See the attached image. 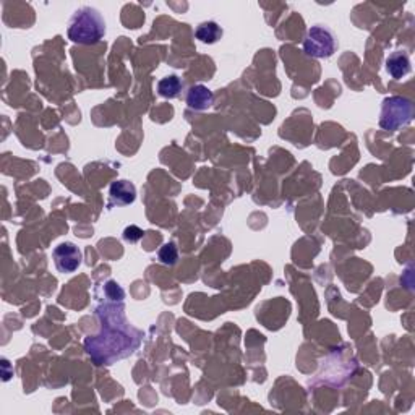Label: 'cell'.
Returning a JSON list of instances; mask_svg holds the SVG:
<instances>
[{"instance_id":"8fae6325","label":"cell","mask_w":415,"mask_h":415,"mask_svg":"<svg viewBox=\"0 0 415 415\" xmlns=\"http://www.w3.org/2000/svg\"><path fill=\"white\" fill-rule=\"evenodd\" d=\"M158 258H159V262H161L162 264H166V266H173L178 260V250L176 247V244H172V242L164 244L161 250H159Z\"/></svg>"},{"instance_id":"9c48e42d","label":"cell","mask_w":415,"mask_h":415,"mask_svg":"<svg viewBox=\"0 0 415 415\" xmlns=\"http://www.w3.org/2000/svg\"><path fill=\"white\" fill-rule=\"evenodd\" d=\"M195 36L196 40L205 42V44H214V42H218L223 37V30H221L218 23L205 22L201 25H198Z\"/></svg>"},{"instance_id":"277c9868","label":"cell","mask_w":415,"mask_h":415,"mask_svg":"<svg viewBox=\"0 0 415 415\" xmlns=\"http://www.w3.org/2000/svg\"><path fill=\"white\" fill-rule=\"evenodd\" d=\"M337 42L330 28L316 25L307 31L303 40V52L313 59H328L336 52Z\"/></svg>"},{"instance_id":"3957f363","label":"cell","mask_w":415,"mask_h":415,"mask_svg":"<svg viewBox=\"0 0 415 415\" xmlns=\"http://www.w3.org/2000/svg\"><path fill=\"white\" fill-rule=\"evenodd\" d=\"M414 105L403 96H389L381 103L380 127L386 132H396L412 120Z\"/></svg>"},{"instance_id":"7a4b0ae2","label":"cell","mask_w":415,"mask_h":415,"mask_svg":"<svg viewBox=\"0 0 415 415\" xmlns=\"http://www.w3.org/2000/svg\"><path fill=\"white\" fill-rule=\"evenodd\" d=\"M69 40L76 44H96L105 35V22L93 7H81L74 13L69 23Z\"/></svg>"},{"instance_id":"8992f818","label":"cell","mask_w":415,"mask_h":415,"mask_svg":"<svg viewBox=\"0 0 415 415\" xmlns=\"http://www.w3.org/2000/svg\"><path fill=\"white\" fill-rule=\"evenodd\" d=\"M137 198V190L128 180H117L109 188V206L132 205Z\"/></svg>"},{"instance_id":"ba28073f","label":"cell","mask_w":415,"mask_h":415,"mask_svg":"<svg viewBox=\"0 0 415 415\" xmlns=\"http://www.w3.org/2000/svg\"><path fill=\"white\" fill-rule=\"evenodd\" d=\"M412 67H410L409 54L405 51H396L386 59V71L391 75V78L400 80L405 75L410 74Z\"/></svg>"},{"instance_id":"6da1fadb","label":"cell","mask_w":415,"mask_h":415,"mask_svg":"<svg viewBox=\"0 0 415 415\" xmlns=\"http://www.w3.org/2000/svg\"><path fill=\"white\" fill-rule=\"evenodd\" d=\"M98 315L104 318L98 336L86 337L85 349L98 365H110L138 349L142 332L130 326L124 315V300H103Z\"/></svg>"},{"instance_id":"5b68a950","label":"cell","mask_w":415,"mask_h":415,"mask_svg":"<svg viewBox=\"0 0 415 415\" xmlns=\"http://www.w3.org/2000/svg\"><path fill=\"white\" fill-rule=\"evenodd\" d=\"M52 258H54L56 268L59 269L60 273L70 274V273H75L76 269L80 268L83 255H81V250L76 247L75 244L64 242V244L57 245V247L54 248V252H52Z\"/></svg>"},{"instance_id":"30bf717a","label":"cell","mask_w":415,"mask_h":415,"mask_svg":"<svg viewBox=\"0 0 415 415\" xmlns=\"http://www.w3.org/2000/svg\"><path fill=\"white\" fill-rule=\"evenodd\" d=\"M183 90V83L182 80L176 75H169L166 78H162L158 83V91L162 98L166 99H173L180 94V91Z\"/></svg>"},{"instance_id":"7c38bea8","label":"cell","mask_w":415,"mask_h":415,"mask_svg":"<svg viewBox=\"0 0 415 415\" xmlns=\"http://www.w3.org/2000/svg\"><path fill=\"white\" fill-rule=\"evenodd\" d=\"M143 234H144L143 230L139 228H137V226H130V228H127L124 230V239L130 244H135L143 237Z\"/></svg>"},{"instance_id":"52a82bcc","label":"cell","mask_w":415,"mask_h":415,"mask_svg":"<svg viewBox=\"0 0 415 415\" xmlns=\"http://www.w3.org/2000/svg\"><path fill=\"white\" fill-rule=\"evenodd\" d=\"M185 103L192 110H206L214 103V94L205 85H195L188 90Z\"/></svg>"}]
</instances>
